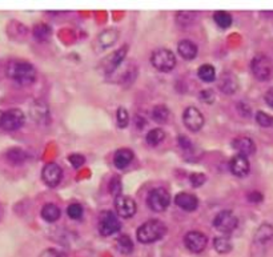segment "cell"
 Segmentation results:
<instances>
[{
	"label": "cell",
	"mask_w": 273,
	"mask_h": 257,
	"mask_svg": "<svg viewBox=\"0 0 273 257\" xmlns=\"http://www.w3.org/2000/svg\"><path fill=\"white\" fill-rule=\"evenodd\" d=\"M7 76L20 86H31L36 80V69L24 60H11L6 68Z\"/></svg>",
	"instance_id": "obj_1"
},
{
	"label": "cell",
	"mask_w": 273,
	"mask_h": 257,
	"mask_svg": "<svg viewBox=\"0 0 273 257\" xmlns=\"http://www.w3.org/2000/svg\"><path fill=\"white\" fill-rule=\"evenodd\" d=\"M167 233L166 224L160 220H148L136 231L137 240L143 244H151L163 239Z\"/></svg>",
	"instance_id": "obj_2"
},
{
	"label": "cell",
	"mask_w": 273,
	"mask_h": 257,
	"mask_svg": "<svg viewBox=\"0 0 273 257\" xmlns=\"http://www.w3.org/2000/svg\"><path fill=\"white\" fill-rule=\"evenodd\" d=\"M151 63L158 71L169 72L176 65V56L167 48H158L152 52Z\"/></svg>",
	"instance_id": "obj_3"
},
{
	"label": "cell",
	"mask_w": 273,
	"mask_h": 257,
	"mask_svg": "<svg viewBox=\"0 0 273 257\" xmlns=\"http://www.w3.org/2000/svg\"><path fill=\"white\" fill-rule=\"evenodd\" d=\"M25 122V116L22 109L19 108H11L6 112H2L0 116V128L8 132H14L22 128Z\"/></svg>",
	"instance_id": "obj_4"
},
{
	"label": "cell",
	"mask_w": 273,
	"mask_h": 257,
	"mask_svg": "<svg viewBox=\"0 0 273 257\" xmlns=\"http://www.w3.org/2000/svg\"><path fill=\"white\" fill-rule=\"evenodd\" d=\"M251 71L257 80H260V82H266V80H269L270 76H272V61H270L269 57L265 56V55H256L251 61Z\"/></svg>",
	"instance_id": "obj_5"
},
{
	"label": "cell",
	"mask_w": 273,
	"mask_h": 257,
	"mask_svg": "<svg viewBox=\"0 0 273 257\" xmlns=\"http://www.w3.org/2000/svg\"><path fill=\"white\" fill-rule=\"evenodd\" d=\"M169 203H171V196L168 191L164 188H154L148 195L147 204L153 212L166 211L169 207Z\"/></svg>",
	"instance_id": "obj_6"
},
{
	"label": "cell",
	"mask_w": 273,
	"mask_h": 257,
	"mask_svg": "<svg viewBox=\"0 0 273 257\" xmlns=\"http://www.w3.org/2000/svg\"><path fill=\"white\" fill-rule=\"evenodd\" d=\"M239 220L232 211H221L216 214L213 227L221 233H230L238 228Z\"/></svg>",
	"instance_id": "obj_7"
},
{
	"label": "cell",
	"mask_w": 273,
	"mask_h": 257,
	"mask_svg": "<svg viewBox=\"0 0 273 257\" xmlns=\"http://www.w3.org/2000/svg\"><path fill=\"white\" fill-rule=\"evenodd\" d=\"M122 228L119 218L113 212L107 211L103 212L99 218V232L101 236H112L116 232H119Z\"/></svg>",
	"instance_id": "obj_8"
},
{
	"label": "cell",
	"mask_w": 273,
	"mask_h": 257,
	"mask_svg": "<svg viewBox=\"0 0 273 257\" xmlns=\"http://www.w3.org/2000/svg\"><path fill=\"white\" fill-rule=\"evenodd\" d=\"M184 125L192 132H198L204 125V116L196 107H188L183 114Z\"/></svg>",
	"instance_id": "obj_9"
},
{
	"label": "cell",
	"mask_w": 273,
	"mask_h": 257,
	"mask_svg": "<svg viewBox=\"0 0 273 257\" xmlns=\"http://www.w3.org/2000/svg\"><path fill=\"white\" fill-rule=\"evenodd\" d=\"M184 244L190 252L200 253L205 249V246L208 244V239L204 233L199 232V231H192V232H188L184 236Z\"/></svg>",
	"instance_id": "obj_10"
},
{
	"label": "cell",
	"mask_w": 273,
	"mask_h": 257,
	"mask_svg": "<svg viewBox=\"0 0 273 257\" xmlns=\"http://www.w3.org/2000/svg\"><path fill=\"white\" fill-rule=\"evenodd\" d=\"M115 209L120 217L131 218L136 213V203L132 197L120 195V196L115 197Z\"/></svg>",
	"instance_id": "obj_11"
},
{
	"label": "cell",
	"mask_w": 273,
	"mask_h": 257,
	"mask_svg": "<svg viewBox=\"0 0 273 257\" xmlns=\"http://www.w3.org/2000/svg\"><path fill=\"white\" fill-rule=\"evenodd\" d=\"M63 177V171L56 163H48L43 167L42 171V179L48 187H56L61 181Z\"/></svg>",
	"instance_id": "obj_12"
},
{
	"label": "cell",
	"mask_w": 273,
	"mask_h": 257,
	"mask_svg": "<svg viewBox=\"0 0 273 257\" xmlns=\"http://www.w3.org/2000/svg\"><path fill=\"white\" fill-rule=\"evenodd\" d=\"M229 169L230 172H232L235 176H238V177H244V176H247L249 173V169H251L248 157L243 156V155H236V156H233L229 161Z\"/></svg>",
	"instance_id": "obj_13"
},
{
	"label": "cell",
	"mask_w": 273,
	"mask_h": 257,
	"mask_svg": "<svg viewBox=\"0 0 273 257\" xmlns=\"http://www.w3.org/2000/svg\"><path fill=\"white\" fill-rule=\"evenodd\" d=\"M127 52H128V46L120 47L119 50L115 51V52H112L104 61L105 74H112V72L115 71L116 68L122 64V61L124 60V57L127 56Z\"/></svg>",
	"instance_id": "obj_14"
},
{
	"label": "cell",
	"mask_w": 273,
	"mask_h": 257,
	"mask_svg": "<svg viewBox=\"0 0 273 257\" xmlns=\"http://www.w3.org/2000/svg\"><path fill=\"white\" fill-rule=\"evenodd\" d=\"M232 146H233L235 150L238 151L239 155H243V156H247V157H248L249 155H253L256 152L255 141H253L251 137H247V136L236 137V139L232 141Z\"/></svg>",
	"instance_id": "obj_15"
},
{
	"label": "cell",
	"mask_w": 273,
	"mask_h": 257,
	"mask_svg": "<svg viewBox=\"0 0 273 257\" xmlns=\"http://www.w3.org/2000/svg\"><path fill=\"white\" fill-rule=\"evenodd\" d=\"M175 203H176L177 207H180L181 209H184V211L187 212L194 211V209L199 207L198 197L188 192L177 193L176 197H175Z\"/></svg>",
	"instance_id": "obj_16"
},
{
	"label": "cell",
	"mask_w": 273,
	"mask_h": 257,
	"mask_svg": "<svg viewBox=\"0 0 273 257\" xmlns=\"http://www.w3.org/2000/svg\"><path fill=\"white\" fill-rule=\"evenodd\" d=\"M29 114L36 123H47L50 120V109L43 101H35L29 108Z\"/></svg>",
	"instance_id": "obj_17"
},
{
	"label": "cell",
	"mask_w": 273,
	"mask_h": 257,
	"mask_svg": "<svg viewBox=\"0 0 273 257\" xmlns=\"http://www.w3.org/2000/svg\"><path fill=\"white\" fill-rule=\"evenodd\" d=\"M219 87L220 90L223 91L224 93H226V95H232V93L236 92L239 88L238 79H236V76H235L233 74L225 72V74L221 76V79H220Z\"/></svg>",
	"instance_id": "obj_18"
},
{
	"label": "cell",
	"mask_w": 273,
	"mask_h": 257,
	"mask_svg": "<svg viewBox=\"0 0 273 257\" xmlns=\"http://www.w3.org/2000/svg\"><path fill=\"white\" fill-rule=\"evenodd\" d=\"M273 240V225L264 223L259 227L255 233V243L259 245H265Z\"/></svg>",
	"instance_id": "obj_19"
},
{
	"label": "cell",
	"mask_w": 273,
	"mask_h": 257,
	"mask_svg": "<svg viewBox=\"0 0 273 257\" xmlns=\"http://www.w3.org/2000/svg\"><path fill=\"white\" fill-rule=\"evenodd\" d=\"M177 51H179L180 56L185 59V60H193L196 55H198V46L190 40L184 39L177 46Z\"/></svg>",
	"instance_id": "obj_20"
},
{
	"label": "cell",
	"mask_w": 273,
	"mask_h": 257,
	"mask_svg": "<svg viewBox=\"0 0 273 257\" xmlns=\"http://www.w3.org/2000/svg\"><path fill=\"white\" fill-rule=\"evenodd\" d=\"M133 160V152L128 148H120L116 151L115 156H113V164L119 169H124L126 167L131 164Z\"/></svg>",
	"instance_id": "obj_21"
},
{
	"label": "cell",
	"mask_w": 273,
	"mask_h": 257,
	"mask_svg": "<svg viewBox=\"0 0 273 257\" xmlns=\"http://www.w3.org/2000/svg\"><path fill=\"white\" fill-rule=\"evenodd\" d=\"M119 39V31L115 28H108L99 35V43L103 48L113 46Z\"/></svg>",
	"instance_id": "obj_22"
},
{
	"label": "cell",
	"mask_w": 273,
	"mask_h": 257,
	"mask_svg": "<svg viewBox=\"0 0 273 257\" xmlns=\"http://www.w3.org/2000/svg\"><path fill=\"white\" fill-rule=\"evenodd\" d=\"M60 208L58 205H55V204L48 203L42 208V217L48 223L58 222L59 218H60Z\"/></svg>",
	"instance_id": "obj_23"
},
{
	"label": "cell",
	"mask_w": 273,
	"mask_h": 257,
	"mask_svg": "<svg viewBox=\"0 0 273 257\" xmlns=\"http://www.w3.org/2000/svg\"><path fill=\"white\" fill-rule=\"evenodd\" d=\"M6 157H7L8 161L12 163V164H22V163L25 161V159H27V154H25L22 148L15 146V148H11V150L7 151Z\"/></svg>",
	"instance_id": "obj_24"
},
{
	"label": "cell",
	"mask_w": 273,
	"mask_h": 257,
	"mask_svg": "<svg viewBox=\"0 0 273 257\" xmlns=\"http://www.w3.org/2000/svg\"><path fill=\"white\" fill-rule=\"evenodd\" d=\"M33 36H35V39H37L39 42H46L51 38L52 35V28H51L48 24H36L32 29Z\"/></svg>",
	"instance_id": "obj_25"
},
{
	"label": "cell",
	"mask_w": 273,
	"mask_h": 257,
	"mask_svg": "<svg viewBox=\"0 0 273 257\" xmlns=\"http://www.w3.org/2000/svg\"><path fill=\"white\" fill-rule=\"evenodd\" d=\"M116 246H118V250L123 254H130L133 250V243L131 240L130 236L122 235L118 237L116 240Z\"/></svg>",
	"instance_id": "obj_26"
},
{
	"label": "cell",
	"mask_w": 273,
	"mask_h": 257,
	"mask_svg": "<svg viewBox=\"0 0 273 257\" xmlns=\"http://www.w3.org/2000/svg\"><path fill=\"white\" fill-rule=\"evenodd\" d=\"M213 246H215L216 252H219L221 254L229 253L230 250H232V243H230V240L228 237H223V236H220V237H216L213 240Z\"/></svg>",
	"instance_id": "obj_27"
},
{
	"label": "cell",
	"mask_w": 273,
	"mask_h": 257,
	"mask_svg": "<svg viewBox=\"0 0 273 257\" xmlns=\"http://www.w3.org/2000/svg\"><path fill=\"white\" fill-rule=\"evenodd\" d=\"M198 76L202 79L203 82L211 83L216 79V69L213 65L211 64H203L202 67L198 69Z\"/></svg>",
	"instance_id": "obj_28"
},
{
	"label": "cell",
	"mask_w": 273,
	"mask_h": 257,
	"mask_svg": "<svg viewBox=\"0 0 273 257\" xmlns=\"http://www.w3.org/2000/svg\"><path fill=\"white\" fill-rule=\"evenodd\" d=\"M164 137H166V132H164L162 128H153L152 131H149V132L147 133L145 140H147V144H149V145L152 146H156L162 143Z\"/></svg>",
	"instance_id": "obj_29"
},
{
	"label": "cell",
	"mask_w": 273,
	"mask_h": 257,
	"mask_svg": "<svg viewBox=\"0 0 273 257\" xmlns=\"http://www.w3.org/2000/svg\"><path fill=\"white\" fill-rule=\"evenodd\" d=\"M152 118H153L154 122L158 123H167V120L169 119V109L166 105H156L152 111Z\"/></svg>",
	"instance_id": "obj_30"
},
{
	"label": "cell",
	"mask_w": 273,
	"mask_h": 257,
	"mask_svg": "<svg viewBox=\"0 0 273 257\" xmlns=\"http://www.w3.org/2000/svg\"><path fill=\"white\" fill-rule=\"evenodd\" d=\"M213 19H215L216 24L219 25L220 28H228L232 24V16L228 12L217 11L213 15Z\"/></svg>",
	"instance_id": "obj_31"
},
{
	"label": "cell",
	"mask_w": 273,
	"mask_h": 257,
	"mask_svg": "<svg viewBox=\"0 0 273 257\" xmlns=\"http://www.w3.org/2000/svg\"><path fill=\"white\" fill-rule=\"evenodd\" d=\"M116 123L119 125V128H126L130 123V115L124 107H120L116 112Z\"/></svg>",
	"instance_id": "obj_32"
},
{
	"label": "cell",
	"mask_w": 273,
	"mask_h": 257,
	"mask_svg": "<svg viewBox=\"0 0 273 257\" xmlns=\"http://www.w3.org/2000/svg\"><path fill=\"white\" fill-rule=\"evenodd\" d=\"M67 213H68L69 217L73 218V220H79V218L83 216V207L77 203L71 204V205H68V208H67Z\"/></svg>",
	"instance_id": "obj_33"
},
{
	"label": "cell",
	"mask_w": 273,
	"mask_h": 257,
	"mask_svg": "<svg viewBox=\"0 0 273 257\" xmlns=\"http://www.w3.org/2000/svg\"><path fill=\"white\" fill-rule=\"evenodd\" d=\"M256 122L261 127H272L273 125V116L265 114V112L259 111L256 114Z\"/></svg>",
	"instance_id": "obj_34"
},
{
	"label": "cell",
	"mask_w": 273,
	"mask_h": 257,
	"mask_svg": "<svg viewBox=\"0 0 273 257\" xmlns=\"http://www.w3.org/2000/svg\"><path fill=\"white\" fill-rule=\"evenodd\" d=\"M176 19H177V23H179V25H183V27H185V25L192 24V22L194 20V14L193 12H179L176 16Z\"/></svg>",
	"instance_id": "obj_35"
},
{
	"label": "cell",
	"mask_w": 273,
	"mask_h": 257,
	"mask_svg": "<svg viewBox=\"0 0 273 257\" xmlns=\"http://www.w3.org/2000/svg\"><path fill=\"white\" fill-rule=\"evenodd\" d=\"M109 192L115 197L120 196V193H122V180H120L119 176L112 177L111 181H109Z\"/></svg>",
	"instance_id": "obj_36"
},
{
	"label": "cell",
	"mask_w": 273,
	"mask_h": 257,
	"mask_svg": "<svg viewBox=\"0 0 273 257\" xmlns=\"http://www.w3.org/2000/svg\"><path fill=\"white\" fill-rule=\"evenodd\" d=\"M189 181L190 184L194 187V188H199L202 187L205 181H207V176L204 173H199V172H194L192 175L189 176Z\"/></svg>",
	"instance_id": "obj_37"
},
{
	"label": "cell",
	"mask_w": 273,
	"mask_h": 257,
	"mask_svg": "<svg viewBox=\"0 0 273 257\" xmlns=\"http://www.w3.org/2000/svg\"><path fill=\"white\" fill-rule=\"evenodd\" d=\"M68 161L71 163V165L73 168H80L84 164V163H86V157L80 154H73V155H69Z\"/></svg>",
	"instance_id": "obj_38"
},
{
	"label": "cell",
	"mask_w": 273,
	"mask_h": 257,
	"mask_svg": "<svg viewBox=\"0 0 273 257\" xmlns=\"http://www.w3.org/2000/svg\"><path fill=\"white\" fill-rule=\"evenodd\" d=\"M215 92L212 90H205L200 92V99L207 104H212L215 101Z\"/></svg>",
	"instance_id": "obj_39"
},
{
	"label": "cell",
	"mask_w": 273,
	"mask_h": 257,
	"mask_svg": "<svg viewBox=\"0 0 273 257\" xmlns=\"http://www.w3.org/2000/svg\"><path fill=\"white\" fill-rule=\"evenodd\" d=\"M177 141H179V145L183 148V150H189V148H192V143H190V140L188 139L187 136H179L177 137Z\"/></svg>",
	"instance_id": "obj_40"
},
{
	"label": "cell",
	"mask_w": 273,
	"mask_h": 257,
	"mask_svg": "<svg viewBox=\"0 0 273 257\" xmlns=\"http://www.w3.org/2000/svg\"><path fill=\"white\" fill-rule=\"evenodd\" d=\"M248 199L252 203H260L262 200V195L260 192H251L248 195Z\"/></svg>",
	"instance_id": "obj_41"
},
{
	"label": "cell",
	"mask_w": 273,
	"mask_h": 257,
	"mask_svg": "<svg viewBox=\"0 0 273 257\" xmlns=\"http://www.w3.org/2000/svg\"><path fill=\"white\" fill-rule=\"evenodd\" d=\"M43 257H65V254L60 253V252H58V250L48 249V250H46V252H44Z\"/></svg>",
	"instance_id": "obj_42"
},
{
	"label": "cell",
	"mask_w": 273,
	"mask_h": 257,
	"mask_svg": "<svg viewBox=\"0 0 273 257\" xmlns=\"http://www.w3.org/2000/svg\"><path fill=\"white\" fill-rule=\"evenodd\" d=\"M264 99H265V103L268 104L270 108H273V88H270V90L266 91Z\"/></svg>",
	"instance_id": "obj_43"
}]
</instances>
